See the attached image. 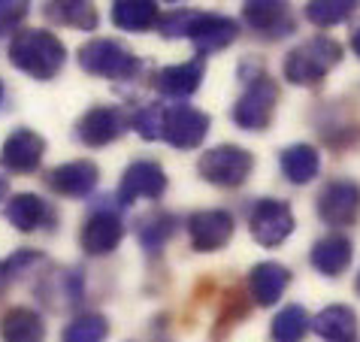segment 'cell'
I'll return each instance as SVG.
<instances>
[{
	"label": "cell",
	"instance_id": "1",
	"mask_svg": "<svg viewBox=\"0 0 360 342\" xmlns=\"http://www.w3.org/2000/svg\"><path fill=\"white\" fill-rule=\"evenodd\" d=\"M67 61V49L52 31H39V27H27L18 31L9 43V64L22 73L49 82L64 70Z\"/></svg>",
	"mask_w": 360,
	"mask_h": 342
},
{
	"label": "cell",
	"instance_id": "2",
	"mask_svg": "<svg viewBox=\"0 0 360 342\" xmlns=\"http://www.w3.org/2000/svg\"><path fill=\"white\" fill-rule=\"evenodd\" d=\"M342 49L336 39L330 37H312L306 43H300L294 52L285 58V79L291 85H318L324 82V76L339 64Z\"/></svg>",
	"mask_w": 360,
	"mask_h": 342
},
{
	"label": "cell",
	"instance_id": "3",
	"mask_svg": "<svg viewBox=\"0 0 360 342\" xmlns=\"http://www.w3.org/2000/svg\"><path fill=\"white\" fill-rule=\"evenodd\" d=\"M79 67L91 76H103L112 82H127L139 73V61L131 49H124L118 39H88L79 49Z\"/></svg>",
	"mask_w": 360,
	"mask_h": 342
},
{
	"label": "cell",
	"instance_id": "4",
	"mask_svg": "<svg viewBox=\"0 0 360 342\" xmlns=\"http://www.w3.org/2000/svg\"><path fill=\"white\" fill-rule=\"evenodd\" d=\"M200 176L206 179V182H212L218 188H239L245 185V179L252 176L255 170V155L248 152L243 146H215L209 148V152L200 158Z\"/></svg>",
	"mask_w": 360,
	"mask_h": 342
},
{
	"label": "cell",
	"instance_id": "5",
	"mask_svg": "<svg viewBox=\"0 0 360 342\" xmlns=\"http://www.w3.org/2000/svg\"><path fill=\"white\" fill-rule=\"evenodd\" d=\"M276 106H278V85L264 76V79H252V85L233 103L230 115L243 130H266L273 125Z\"/></svg>",
	"mask_w": 360,
	"mask_h": 342
},
{
	"label": "cell",
	"instance_id": "6",
	"mask_svg": "<svg viewBox=\"0 0 360 342\" xmlns=\"http://www.w3.org/2000/svg\"><path fill=\"white\" fill-rule=\"evenodd\" d=\"M248 227H252V236L261 246H266V248L282 246L285 239L294 234V213L285 200L264 197V200H257L252 215H248Z\"/></svg>",
	"mask_w": 360,
	"mask_h": 342
},
{
	"label": "cell",
	"instance_id": "7",
	"mask_svg": "<svg viewBox=\"0 0 360 342\" xmlns=\"http://www.w3.org/2000/svg\"><path fill=\"white\" fill-rule=\"evenodd\" d=\"M318 215L330 227H348L360 218V185L352 179L327 182L318 194Z\"/></svg>",
	"mask_w": 360,
	"mask_h": 342
},
{
	"label": "cell",
	"instance_id": "8",
	"mask_svg": "<svg viewBox=\"0 0 360 342\" xmlns=\"http://www.w3.org/2000/svg\"><path fill=\"white\" fill-rule=\"evenodd\" d=\"M167 191V173L155 160H134L124 170L122 185H118V203L131 206L136 200H158Z\"/></svg>",
	"mask_w": 360,
	"mask_h": 342
},
{
	"label": "cell",
	"instance_id": "9",
	"mask_svg": "<svg viewBox=\"0 0 360 342\" xmlns=\"http://www.w3.org/2000/svg\"><path fill=\"white\" fill-rule=\"evenodd\" d=\"M46 155V139L34 134L31 127H18L4 139L0 148V167L9 173H34L43 164Z\"/></svg>",
	"mask_w": 360,
	"mask_h": 342
},
{
	"label": "cell",
	"instance_id": "10",
	"mask_svg": "<svg viewBox=\"0 0 360 342\" xmlns=\"http://www.w3.org/2000/svg\"><path fill=\"white\" fill-rule=\"evenodd\" d=\"M233 215L224 209H200L188 218V236L194 251H218L233 239Z\"/></svg>",
	"mask_w": 360,
	"mask_h": 342
},
{
	"label": "cell",
	"instance_id": "11",
	"mask_svg": "<svg viewBox=\"0 0 360 342\" xmlns=\"http://www.w3.org/2000/svg\"><path fill=\"white\" fill-rule=\"evenodd\" d=\"M209 115L194 106H173L167 109V130L164 139L176 148H197L209 134Z\"/></svg>",
	"mask_w": 360,
	"mask_h": 342
},
{
	"label": "cell",
	"instance_id": "12",
	"mask_svg": "<svg viewBox=\"0 0 360 342\" xmlns=\"http://www.w3.org/2000/svg\"><path fill=\"white\" fill-rule=\"evenodd\" d=\"M122 130H124V118L115 106H94L79 118L76 137H79V143L88 148H103L112 143V139L122 137Z\"/></svg>",
	"mask_w": 360,
	"mask_h": 342
},
{
	"label": "cell",
	"instance_id": "13",
	"mask_svg": "<svg viewBox=\"0 0 360 342\" xmlns=\"http://www.w3.org/2000/svg\"><path fill=\"white\" fill-rule=\"evenodd\" d=\"M236 37H239V25L233 22V18L209 15V13H197L194 25H191V34H188V39L194 43V49L200 55L221 52V49H227Z\"/></svg>",
	"mask_w": 360,
	"mask_h": 342
},
{
	"label": "cell",
	"instance_id": "14",
	"mask_svg": "<svg viewBox=\"0 0 360 342\" xmlns=\"http://www.w3.org/2000/svg\"><path fill=\"white\" fill-rule=\"evenodd\" d=\"M97 179H100L97 164L82 158V160H70V164L55 167L52 173L46 176V182L55 194H61V197H88L94 191Z\"/></svg>",
	"mask_w": 360,
	"mask_h": 342
},
{
	"label": "cell",
	"instance_id": "15",
	"mask_svg": "<svg viewBox=\"0 0 360 342\" xmlns=\"http://www.w3.org/2000/svg\"><path fill=\"white\" fill-rule=\"evenodd\" d=\"M122 236H124V227H122V221H118V215L94 213L91 218H85L82 234H79V243H82L85 255L103 258V255H109V251L118 248Z\"/></svg>",
	"mask_w": 360,
	"mask_h": 342
},
{
	"label": "cell",
	"instance_id": "16",
	"mask_svg": "<svg viewBox=\"0 0 360 342\" xmlns=\"http://www.w3.org/2000/svg\"><path fill=\"white\" fill-rule=\"evenodd\" d=\"M206 73V61L203 58H194V61L185 64H173V67H161L155 73V88L167 97H191L200 82H203Z\"/></svg>",
	"mask_w": 360,
	"mask_h": 342
},
{
	"label": "cell",
	"instance_id": "17",
	"mask_svg": "<svg viewBox=\"0 0 360 342\" xmlns=\"http://www.w3.org/2000/svg\"><path fill=\"white\" fill-rule=\"evenodd\" d=\"M288 285H291V273L276 260H264L248 273V291H252V300L257 306H273L285 294Z\"/></svg>",
	"mask_w": 360,
	"mask_h": 342
},
{
	"label": "cell",
	"instance_id": "18",
	"mask_svg": "<svg viewBox=\"0 0 360 342\" xmlns=\"http://www.w3.org/2000/svg\"><path fill=\"white\" fill-rule=\"evenodd\" d=\"M352 255H354L352 239L342 234H330L312 246V267L324 276H342L352 267Z\"/></svg>",
	"mask_w": 360,
	"mask_h": 342
},
{
	"label": "cell",
	"instance_id": "19",
	"mask_svg": "<svg viewBox=\"0 0 360 342\" xmlns=\"http://www.w3.org/2000/svg\"><path fill=\"white\" fill-rule=\"evenodd\" d=\"M243 15H245V22L252 25L257 34H264L266 39H278V37L294 31V22H291V15H288L285 4H269V0H264V4H245Z\"/></svg>",
	"mask_w": 360,
	"mask_h": 342
},
{
	"label": "cell",
	"instance_id": "20",
	"mask_svg": "<svg viewBox=\"0 0 360 342\" xmlns=\"http://www.w3.org/2000/svg\"><path fill=\"white\" fill-rule=\"evenodd\" d=\"M315 334L327 342H357V315L348 306H327L312 318Z\"/></svg>",
	"mask_w": 360,
	"mask_h": 342
},
{
	"label": "cell",
	"instance_id": "21",
	"mask_svg": "<svg viewBox=\"0 0 360 342\" xmlns=\"http://www.w3.org/2000/svg\"><path fill=\"white\" fill-rule=\"evenodd\" d=\"M6 221L15 230H22V234H34V230H39L46 221H52V213H49V206H46L43 197H37V194H15L6 203Z\"/></svg>",
	"mask_w": 360,
	"mask_h": 342
},
{
	"label": "cell",
	"instance_id": "22",
	"mask_svg": "<svg viewBox=\"0 0 360 342\" xmlns=\"http://www.w3.org/2000/svg\"><path fill=\"white\" fill-rule=\"evenodd\" d=\"M0 339L4 342H43L46 339V324L34 309L15 306L0 318Z\"/></svg>",
	"mask_w": 360,
	"mask_h": 342
},
{
	"label": "cell",
	"instance_id": "23",
	"mask_svg": "<svg viewBox=\"0 0 360 342\" xmlns=\"http://www.w3.org/2000/svg\"><path fill=\"white\" fill-rule=\"evenodd\" d=\"M278 164H282V173L288 176V182L306 185V182H312V179L318 176V170H321V155H318L315 146L294 143L282 152Z\"/></svg>",
	"mask_w": 360,
	"mask_h": 342
},
{
	"label": "cell",
	"instance_id": "24",
	"mask_svg": "<svg viewBox=\"0 0 360 342\" xmlns=\"http://www.w3.org/2000/svg\"><path fill=\"white\" fill-rule=\"evenodd\" d=\"M112 22L122 31H148L161 22V6L148 0H115L112 4Z\"/></svg>",
	"mask_w": 360,
	"mask_h": 342
},
{
	"label": "cell",
	"instance_id": "25",
	"mask_svg": "<svg viewBox=\"0 0 360 342\" xmlns=\"http://www.w3.org/2000/svg\"><path fill=\"white\" fill-rule=\"evenodd\" d=\"M43 13L58 25H70L79 27V31H94L97 27V9L91 4H82V0H55V4H46Z\"/></svg>",
	"mask_w": 360,
	"mask_h": 342
},
{
	"label": "cell",
	"instance_id": "26",
	"mask_svg": "<svg viewBox=\"0 0 360 342\" xmlns=\"http://www.w3.org/2000/svg\"><path fill=\"white\" fill-rule=\"evenodd\" d=\"M109 336V321L97 312H85V315L73 318L64 327L61 342H106Z\"/></svg>",
	"mask_w": 360,
	"mask_h": 342
},
{
	"label": "cell",
	"instance_id": "27",
	"mask_svg": "<svg viewBox=\"0 0 360 342\" xmlns=\"http://www.w3.org/2000/svg\"><path fill=\"white\" fill-rule=\"evenodd\" d=\"M309 327H312V321H309L303 306H285L273 318V339L276 342H300Z\"/></svg>",
	"mask_w": 360,
	"mask_h": 342
},
{
	"label": "cell",
	"instance_id": "28",
	"mask_svg": "<svg viewBox=\"0 0 360 342\" xmlns=\"http://www.w3.org/2000/svg\"><path fill=\"white\" fill-rule=\"evenodd\" d=\"M173 230H176V218L173 215L152 213V215H146L143 221H139L136 236H139V243H143L146 251H158L169 236H173Z\"/></svg>",
	"mask_w": 360,
	"mask_h": 342
},
{
	"label": "cell",
	"instance_id": "29",
	"mask_svg": "<svg viewBox=\"0 0 360 342\" xmlns=\"http://www.w3.org/2000/svg\"><path fill=\"white\" fill-rule=\"evenodd\" d=\"M352 13L354 4H348V0H312V4H306V18L318 27H333L345 22Z\"/></svg>",
	"mask_w": 360,
	"mask_h": 342
},
{
	"label": "cell",
	"instance_id": "30",
	"mask_svg": "<svg viewBox=\"0 0 360 342\" xmlns=\"http://www.w3.org/2000/svg\"><path fill=\"white\" fill-rule=\"evenodd\" d=\"M134 127L143 139H161L167 130V106L148 103L134 115Z\"/></svg>",
	"mask_w": 360,
	"mask_h": 342
},
{
	"label": "cell",
	"instance_id": "31",
	"mask_svg": "<svg viewBox=\"0 0 360 342\" xmlns=\"http://www.w3.org/2000/svg\"><path fill=\"white\" fill-rule=\"evenodd\" d=\"M194 18H197L194 9H176V13L161 15V22H158V31H161L164 37H188V34H191Z\"/></svg>",
	"mask_w": 360,
	"mask_h": 342
},
{
	"label": "cell",
	"instance_id": "32",
	"mask_svg": "<svg viewBox=\"0 0 360 342\" xmlns=\"http://www.w3.org/2000/svg\"><path fill=\"white\" fill-rule=\"evenodd\" d=\"M25 15H27V4L25 0H0V37H6V34H13L18 25L25 22Z\"/></svg>",
	"mask_w": 360,
	"mask_h": 342
},
{
	"label": "cell",
	"instance_id": "33",
	"mask_svg": "<svg viewBox=\"0 0 360 342\" xmlns=\"http://www.w3.org/2000/svg\"><path fill=\"white\" fill-rule=\"evenodd\" d=\"M43 260V255L39 251H34V248H22V251H15L9 260H4V267H6V276L9 279H15V276H22L27 267H34V264H39Z\"/></svg>",
	"mask_w": 360,
	"mask_h": 342
},
{
	"label": "cell",
	"instance_id": "34",
	"mask_svg": "<svg viewBox=\"0 0 360 342\" xmlns=\"http://www.w3.org/2000/svg\"><path fill=\"white\" fill-rule=\"evenodd\" d=\"M6 281H9V276H6V267L0 264V297H4V291H6Z\"/></svg>",
	"mask_w": 360,
	"mask_h": 342
},
{
	"label": "cell",
	"instance_id": "35",
	"mask_svg": "<svg viewBox=\"0 0 360 342\" xmlns=\"http://www.w3.org/2000/svg\"><path fill=\"white\" fill-rule=\"evenodd\" d=\"M352 49H354V52H357V58H360V27H357V31L352 34Z\"/></svg>",
	"mask_w": 360,
	"mask_h": 342
},
{
	"label": "cell",
	"instance_id": "36",
	"mask_svg": "<svg viewBox=\"0 0 360 342\" xmlns=\"http://www.w3.org/2000/svg\"><path fill=\"white\" fill-rule=\"evenodd\" d=\"M4 194H6V179H0V200H4Z\"/></svg>",
	"mask_w": 360,
	"mask_h": 342
},
{
	"label": "cell",
	"instance_id": "37",
	"mask_svg": "<svg viewBox=\"0 0 360 342\" xmlns=\"http://www.w3.org/2000/svg\"><path fill=\"white\" fill-rule=\"evenodd\" d=\"M0 100H4V82H0Z\"/></svg>",
	"mask_w": 360,
	"mask_h": 342
},
{
	"label": "cell",
	"instance_id": "38",
	"mask_svg": "<svg viewBox=\"0 0 360 342\" xmlns=\"http://www.w3.org/2000/svg\"><path fill=\"white\" fill-rule=\"evenodd\" d=\"M357 291H360V276H357Z\"/></svg>",
	"mask_w": 360,
	"mask_h": 342
}]
</instances>
